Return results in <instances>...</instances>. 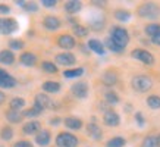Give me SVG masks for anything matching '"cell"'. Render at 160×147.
<instances>
[{
  "label": "cell",
  "mask_w": 160,
  "mask_h": 147,
  "mask_svg": "<svg viewBox=\"0 0 160 147\" xmlns=\"http://www.w3.org/2000/svg\"><path fill=\"white\" fill-rule=\"evenodd\" d=\"M142 147H157V144H156V137H147L146 140H144V143H142Z\"/></svg>",
  "instance_id": "38"
},
{
  "label": "cell",
  "mask_w": 160,
  "mask_h": 147,
  "mask_svg": "<svg viewBox=\"0 0 160 147\" xmlns=\"http://www.w3.org/2000/svg\"><path fill=\"white\" fill-rule=\"evenodd\" d=\"M151 40H153V43H154V44H157V46H160V33H159V34H157V35H154V37H153V38H151Z\"/></svg>",
  "instance_id": "44"
},
{
  "label": "cell",
  "mask_w": 160,
  "mask_h": 147,
  "mask_svg": "<svg viewBox=\"0 0 160 147\" xmlns=\"http://www.w3.org/2000/svg\"><path fill=\"white\" fill-rule=\"evenodd\" d=\"M135 118H137V121H138V124H140V125H142V124H144V119H142V115H141V113H135Z\"/></svg>",
  "instance_id": "43"
},
{
  "label": "cell",
  "mask_w": 160,
  "mask_h": 147,
  "mask_svg": "<svg viewBox=\"0 0 160 147\" xmlns=\"http://www.w3.org/2000/svg\"><path fill=\"white\" fill-rule=\"evenodd\" d=\"M43 90L47 93H58L60 90V84L56 83V81H46L43 84Z\"/></svg>",
  "instance_id": "22"
},
{
  "label": "cell",
  "mask_w": 160,
  "mask_h": 147,
  "mask_svg": "<svg viewBox=\"0 0 160 147\" xmlns=\"http://www.w3.org/2000/svg\"><path fill=\"white\" fill-rule=\"evenodd\" d=\"M15 85H16V79H15L13 77H10L9 74L0 81V87L2 88H12V87H15Z\"/></svg>",
  "instance_id": "24"
},
{
  "label": "cell",
  "mask_w": 160,
  "mask_h": 147,
  "mask_svg": "<svg viewBox=\"0 0 160 147\" xmlns=\"http://www.w3.org/2000/svg\"><path fill=\"white\" fill-rule=\"evenodd\" d=\"M131 84H132V88H134L135 91H138V93H146V91H148L151 88L153 81H151L148 77H146V75H137V77L132 78Z\"/></svg>",
  "instance_id": "3"
},
{
  "label": "cell",
  "mask_w": 160,
  "mask_h": 147,
  "mask_svg": "<svg viewBox=\"0 0 160 147\" xmlns=\"http://www.w3.org/2000/svg\"><path fill=\"white\" fill-rule=\"evenodd\" d=\"M123 146H125V140L122 137H115L109 140V143H107V147H123Z\"/></svg>",
  "instance_id": "30"
},
{
  "label": "cell",
  "mask_w": 160,
  "mask_h": 147,
  "mask_svg": "<svg viewBox=\"0 0 160 147\" xmlns=\"http://www.w3.org/2000/svg\"><path fill=\"white\" fill-rule=\"evenodd\" d=\"M3 102H5V93H3V91H0V104H2Z\"/></svg>",
  "instance_id": "46"
},
{
  "label": "cell",
  "mask_w": 160,
  "mask_h": 147,
  "mask_svg": "<svg viewBox=\"0 0 160 147\" xmlns=\"http://www.w3.org/2000/svg\"><path fill=\"white\" fill-rule=\"evenodd\" d=\"M6 118H8V121H9V122L18 124V122H21V121H22L24 115H22L19 110H12V109H10L9 112L6 113Z\"/></svg>",
  "instance_id": "21"
},
{
  "label": "cell",
  "mask_w": 160,
  "mask_h": 147,
  "mask_svg": "<svg viewBox=\"0 0 160 147\" xmlns=\"http://www.w3.org/2000/svg\"><path fill=\"white\" fill-rule=\"evenodd\" d=\"M15 60V56L10 50H2L0 52V62L5 65H12Z\"/></svg>",
  "instance_id": "18"
},
{
  "label": "cell",
  "mask_w": 160,
  "mask_h": 147,
  "mask_svg": "<svg viewBox=\"0 0 160 147\" xmlns=\"http://www.w3.org/2000/svg\"><path fill=\"white\" fill-rule=\"evenodd\" d=\"M104 97H106V102L110 103V104H116V103L119 102V97H118V94L113 93V91H107Z\"/></svg>",
  "instance_id": "34"
},
{
  "label": "cell",
  "mask_w": 160,
  "mask_h": 147,
  "mask_svg": "<svg viewBox=\"0 0 160 147\" xmlns=\"http://www.w3.org/2000/svg\"><path fill=\"white\" fill-rule=\"evenodd\" d=\"M58 44L62 49H73V47H75V38L69 34H63L59 37Z\"/></svg>",
  "instance_id": "11"
},
{
  "label": "cell",
  "mask_w": 160,
  "mask_h": 147,
  "mask_svg": "<svg viewBox=\"0 0 160 147\" xmlns=\"http://www.w3.org/2000/svg\"><path fill=\"white\" fill-rule=\"evenodd\" d=\"M131 56L132 58H135L137 60L142 62V63H146V65H153L154 63V56H153L150 52H147V50L137 49L131 53Z\"/></svg>",
  "instance_id": "6"
},
{
  "label": "cell",
  "mask_w": 160,
  "mask_h": 147,
  "mask_svg": "<svg viewBox=\"0 0 160 147\" xmlns=\"http://www.w3.org/2000/svg\"><path fill=\"white\" fill-rule=\"evenodd\" d=\"M87 132L88 135L94 140H100L102 138V129L98 127L97 124H88L87 125Z\"/></svg>",
  "instance_id": "16"
},
{
  "label": "cell",
  "mask_w": 160,
  "mask_h": 147,
  "mask_svg": "<svg viewBox=\"0 0 160 147\" xmlns=\"http://www.w3.org/2000/svg\"><path fill=\"white\" fill-rule=\"evenodd\" d=\"M22 131L25 134H35L37 131H41V125L38 121H29L22 127Z\"/></svg>",
  "instance_id": "15"
},
{
  "label": "cell",
  "mask_w": 160,
  "mask_h": 147,
  "mask_svg": "<svg viewBox=\"0 0 160 147\" xmlns=\"http://www.w3.org/2000/svg\"><path fill=\"white\" fill-rule=\"evenodd\" d=\"M65 125H66L69 129H79V128L82 127V122H81V119H78V118L69 116L65 119Z\"/></svg>",
  "instance_id": "19"
},
{
  "label": "cell",
  "mask_w": 160,
  "mask_h": 147,
  "mask_svg": "<svg viewBox=\"0 0 160 147\" xmlns=\"http://www.w3.org/2000/svg\"><path fill=\"white\" fill-rule=\"evenodd\" d=\"M82 8V3L81 2H78V0H71V2H66V5H65V10L68 12V13H78L79 10Z\"/></svg>",
  "instance_id": "17"
},
{
  "label": "cell",
  "mask_w": 160,
  "mask_h": 147,
  "mask_svg": "<svg viewBox=\"0 0 160 147\" xmlns=\"http://www.w3.org/2000/svg\"><path fill=\"white\" fill-rule=\"evenodd\" d=\"M160 33V24H150L146 27V34L150 35L151 38Z\"/></svg>",
  "instance_id": "26"
},
{
  "label": "cell",
  "mask_w": 160,
  "mask_h": 147,
  "mask_svg": "<svg viewBox=\"0 0 160 147\" xmlns=\"http://www.w3.org/2000/svg\"><path fill=\"white\" fill-rule=\"evenodd\" d=\"M156 144H157V147H160V135L156 137Z\"/></svg>",
  "instance_id": "47"
},
{
  "label": "cell",
  "mask_w": 160,
  "mask_h": 147,
  "mask_svg": "<svg viewBox=\"0 0 160 147\" xmlns=\"http://www.w3.org/2000/svg\"><path fill=\"white\" fill-rule=\"evenodd\" d=\"M41 3L46 8H53V6H56V0H43Z\"/></svg>",
  "instance_id": "41"
},
{
  "label": "cell",
  "mask_w": 160,
  "mask_h": 147,
  "mask_svg": "<svg viewBox=\"0 0 160 147\" xmlns=\"http://www.w3.org/2000/svg\"><path fill=\"white\" fill-rule=\"evenodd\" d=\"M138 15L141 18H148V19H154V18H159L160 16V8L159 5H156L153 2H147V3H142V5L138 8Z\"/></svg>",
  "instance_id": "2"
},
{
  "label": "cell",
  "mask_w": 160,
  "mask_h": 147,
  "mask_svg": "<svg viewBox=\"0 0 160 147\" xmlns=\"http://www.w3.org/2000/svg\"><path fill=\"white\" fill-rule=\"evenodd\" d=\"M109 38L116 44L118 47H121L122 50L125 49L126 46H128V43H129V34H128V31H126L125 28H122V27L112 28L110 37H109Z\"/></svg>",
  "instance_id": "1"
},
{
  "label": "cell",
  "mask_w": 160,
  "mask_h": 147,
  "mask_svg": "<svg viewBox=\"0 0 160 147\" xmlns=\"http://www.w3.org/2000/svg\"><path fill=\"white\" fill-rule=\"evenodd\" d=\"M18 29V22L12 18H0V34L9 35Z\"/></svg>",
  "instance_id": "5"
},
{
  "label": "cell",
  "mask_w": 160,
  "mask_h": 147,
  "mask_svg": "<svg viewBox=\"0 0 160 147\" xmlns=\"http://www.w3.org/2000/svg\"><path fill=\"white\" fill-rule=\"evenodd\" d=\"M103 121H104V124H106L107 127H118L119 122H121V118H119V115L116 112L107 110L104 113V116H103Z\"/></svg>",
  "instance_id": "8"
},
{
  "label": "cell",
  "mask_w": 160,
  "mask_h": 147,
  "mask_svg": "<svg viewBox=\"0 0 160 147\" xmlns=\"http://www.w3.org/2000/svg\"><path fill=\"white\" fill-rule=\"evenodd\" d=\"M0 137L3 138V140H10V138L13 137V131H12V128H9V127H6V128H3L2 129V132H0Z\"/></svg>",
  "instance_id": "35"
},
{
  "label": "cell",
  "mask_w": 160,
  "mask_h": 147,
  "mask_svg": "<svg viewBox=\"0 0 160 147\" xmlns=\"http://www.w3.org/2000/svg\"><path fill=\"white\" fill-rule=\"evenodd\" d=\"M15 147H32V144L29 141H18V143H15Z\"/></svg>",
  "instance_id": "40"
},
{
  "label": "cell",
  "mask_w": 160,
  "mask_h": 147,
  "mask_svg": "<svg viewBox=\"0 0 160 147\" xmlns=\"http://www.w3.org/2000/svg\"><path fill=\"white\" fill-rule=\"evenodd\" d=\"M84 74V69L82 68H77V69H66L63 72V77L65 78H77V77H81Z\"/></svg>",
  "instance_id": "25"
},
{
  "label": "cell",
  "mask_w": 160,
  "mask_h": 147,
  "mask_svg": "<svg viewBox=\"0 0 160 147\" xmlns=\"http://www.w3.org/2000/svg\"><path fill=\"white\" fill-rule=\"evenodd\" d=\"M58 122H59V118H53V119H52V124H54V125Z\"/></svg>",
  "instance_id": "48"
},
{
  "label": "cell",
  "mask_w": 160,
  "mask_h": 147,
  "mask_svg": "<svg viewBox=\"0 0 160 147\" xmlns=\"http://www.w3.org/2000/svg\"><path fill=\"white\" fill-rule=\"evenodd\" d=\"M34 104L35 106H38L40 109H47V108H50L53 103H52V99L49 97V96H46V94H43V93H40V94H37L35 96V100H34Z\"/></svg>",
  "instance_id": "10"
},
{
  "label": "cell",
  "mask_w": 160,
  "mask_h": 147,
  "mask_svg": "<svg viewBox=\"0 0 160 147\" xmlns=\"http://www.w3.org/2000/svg\"><path fill=\"white\" fill-rule=\"evenodd\" d=\"M147 104H148L151 109H159L160 108V97L159 96H150V97L147 99Z\"/></svg>",
  "instance_id": "31"
},
{
  "label": "cell",
  "mask_w": 160,
  "mask_h": 147,
  "mask_svg": "<svg viewBox=\"0 0 160 147\" xmlns=\"http://www.w3.org/2000/svg\"><path fill=\"white\" fill-rule=\"evenodd\" d=\"M25 106V100L21 97H15L10 100V109L12 110H19V109H22Z\"/></svg>",
  "instance_id": "27"
},
{
  "label": "cell",
  "mask_w": 160,
  "mask_h": 147,
  "mask_svg": "<svg viewBox=\"0 0 160 147\" xmlns=\"http://www.w3.org/2000/svg\"><path fill=\"white\" fill-rule=\"evenodd\" d=\"M10 12V8L6 5H0V13H9Z\"/></svg>",
  "instance_id": "42"
},
{
  "label": "cell",
  "mask_w": 160,
  "mask_h": 147,
  "mask_svg": "<svg viewBox=\"0 0 160 147\" xmlns=\"http://www.w3.org/2000/svg\"><path fill=\"white\" fill-rule=\"evenodd\" d=\"M103 83L106 84V85H115L118 83V75L115 72H110V71H107V72L103 74Z\"/></svg>",
  "instance_id": "20"
},
{
  "label": "cell",
  "mask_w": 160,
  "mask_h": 147,
  "mask_svg": "<svg viewBox=\"0 0 160 147\" xmlns=\"http://www.w3.org/2000/svg\"><path fill=\"white\" fill-rule=\"evenodd\" d=\"M6 75H8V72H6L5 69H2V68H0V81H2L3 78H5Z\"/></svg>",
  "instance_id": "45"
},
{
  "label": "cell",
  "mask_w": 160,
  "mask_h": 147,
  "mask_svg": "<svg viewBox=\"0 0 160 147\" xmlns=\"http://www.w3.org/2000/svg\"><path fill=\"white\" fill-rule=\"evenodd\" d=\"M19 60H21V63L25 65V66H32L37 62V56L34 53H31V52H25V53L21 54Z\"/></svg>",
  "instance_id": "13"
},
{
  "label": "cell",
  "mask_w": 160,
  "mask_h": 147,
  "mask_svg": "<svg viewBox=\"0 0 160 147\" xmlns=\"http://www.w3.org/2000/svg\"><path fill=\"white\" fill-rule=\"evenodd\" d=\"M41 68H43L47 74H56L58 72V66H56L54 63H52V62H43Z\"/></svg>",
  "instance_id": "33"
},
{
  "label": "cell",
  "mask_w": 160,
  "mask_h": 147,
  "mask_svg": "<svg viewBox=\"0 0 160 147\" xmlns=\"http://www.w3.org/2000/svg\"><path fill=\"white\" fill-rule=\"evenodd\" d=\"M106 47H107V49H110L112 52H115V53H119V52H122L121 47H118L116 44L113 43V41H112L110 38H107V40H106Z\"/></svg>",
  "instance_id": "37"
},
{
  "label": "cell",
  "mask_w": 160,
  "mask_h": 147,
  "mask_svg": "<svg viewBox=\"0 0 160 147\" xmlns=\"http://www.w3.org/2000/svg\"><path fill=\"white\" fill-rule=\"evenodd\" d=\"M24 9L28 10V12H37V10H38V6L35 5V3H25Z\"/></svg>",
  "instance_id": "39"
},
{
  "label": "cell",
  "mask_w": 160,
  "mask_h": 147,
  "mask_svg": "<svg viewBox=\"0 0 160 147\" xmlns=\"http://www.w3.org/2000/svg\"><path fill=\"white\" fill-rule=\"evenodd\" d=\"M88 47H90L92 52H96V53H98V54L104 53V46H103L98 40H90V41H88Z\"/></svg>",
  "instance_id": "23"
},
{
  "label": "cell",
  "mask_w": 160,
  "mask_h": 147,
  "mask_svg": "<svg viewBox=\"0 0 160 147\" xmlns=\"http://www.w3.org/2000/svg\"><path fill=\"white\" fill-rule=\"evenodd\" d=\"M41 112H43V109H40L38 106H35V104H34V106H32L31 109L25 110L22 115H24V116H27V118H34V116H38Z\"/></svg>",
  "instance_id": "28"
},
{
  "label": "cell",
  "mask_w": 160,
  "mask_h": 147,
  "mask_svg": "<svg viewBox=\"0 0 160 147\" xmlns=\"http://www.w3.org/2000/svg\"><path fill=\"white\" fill-rule=\"evenodd\" d=\"M56 144L59 147H77L78 146V138L69 132H60L56 137Z\"/></svg>",
  "instance_id": "4"
},
{
  "label": "cell",
  "mask_w": 160,
  "mask_h": 147,
  "mask_svg": "<svg viewBox=\"0 0 160 147\" xmlns=\"http://www.w3.org/2000/svg\"><path fill=\"white\" fill-rule=\"evenodd\" d=\"M75 56L72 53H69V52H65V53H59L56 56V62L60 65H65V66H71V65L75 63Z\"/></svg>",
  "instance_id": "9"
},
{
  "label": "cell",
  "mask_w": 160,
  "mask_h": 147,
  "mask_svg": "<svg viewBox=\"0 0 160 147\" xmlns=\"http://www.w3.org/2000/svg\"><path fill=\"white\" fill-rule=\"evenodd\" d=\"M43 25L46 27L47 29H52V31H54V29H58L59 27H60V21H59V18H56V16H46L43 21Z\"/></svg>",
  "instance_id": "12"
},
{
  "label": "cell",
  "mask_w": 160,
  "mask_h": 147,
  "mask_svg": "<svg viewBox=\"0 0 160 147\" xmlns=\"http://www.w3.org/2000/svg\"><path fill=\"white\" fill-rule=\"evenodd\" d=\"M9 47L13 50H21L24 47V41H21V40H10Z\"/></svg>",
  "instance_id": "36"
},
{
  "label": "cell",
  "mask_w": 160,
  "mask_h": 147,
  "mask_svg": "<svg viewBox=\"0 0 160 147\" xmlns=\"http://www.w3.org/2000/svg\"><path fill=\"white\" fill-rule=\"evenodd\" d=\"M71 91L75 97L78 99H85L88 96V84L84 83V81H79V83H75L71 88Z\"/></svg>",
  "instance_id": "7"
},
{
  "label": "cell",
  "mask_w": 160,
  "mask_h": 147,
  "mask_svg": "<svg viewBox=\"0 0 160 147\" xmlns=\"http://www.w3.org/2000/svg\"><path fill=\"white\" fill-rule=\"evenodd\" d=\"M73 34L77 35V37H87L88 28H85L84 25H75L73 27Z\"/></svg>",
  "instance_id": "29"
},
{
  "label": "cell",
  "mask_w": 160,
  "mask_h": 147,
  "mask_svg": "<svg viewBox=\"0 0 160 147\" xmlns=\"http://www.w3.org/2000/svg\"><path fill=\"white\" fill-rule=\"evenodd\" d=\"M35 143L38 146H47L50 143V132L47 129H41V131L35 135Z\"/></svg>",
  "instance_id": "14"
},
{
  "label": "cell",
  "mask_w": 160,
  "mask_h": 147,
  "mask_svg": "<svg viewBox=\"0 0 160 147\" xmlns=\"http://www.w3.org/2000/svg\"><path fill=\"white\" fill-rule=\"evenodd\" d=\"M129 16H131V13H129L128 10H116V12H115V18H116L118 21H122V22L128 21Z\"/></svg>",
  "instance_id": "32"
}]
</instances>
